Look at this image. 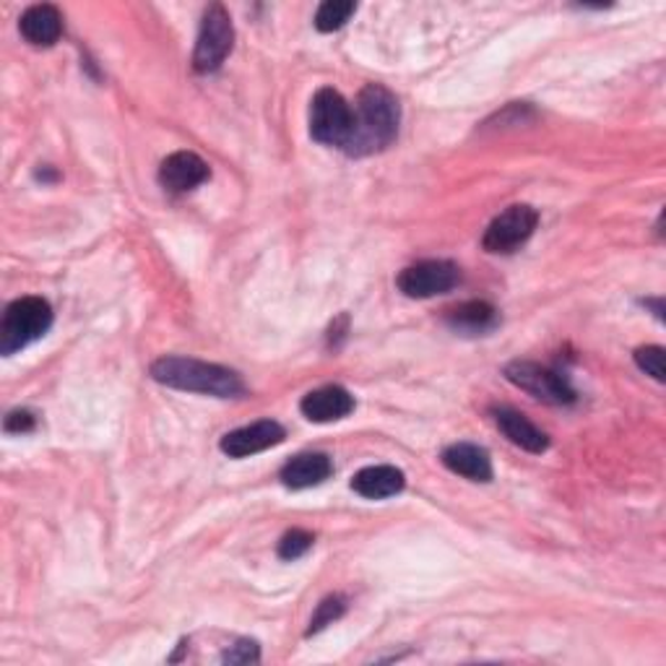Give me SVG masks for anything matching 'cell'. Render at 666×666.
I'll list each match as a JSON object with an SVG mask.
<instances>
[{"label":"cell","mask_w":666,"mask_h":666,"mask_svg":"<svg viewBox=\"0 0 666 666\" xmlns=\"http://www.w3.org/2000/svg\"><path fill=\"white\" fill-rule=\"evenodd\" d=\"M443 466L469 481H493V458L474 443H454L443 450Z\"/></svg>","instance_id":"14"},{"label":"cell","mask_w":666,"mask_h":666,"mask_svg":"<svg viewBox=\"0 0 666 666\" xmlns=\"http://www.w3.org/2000/svg\"><path fill=\"white\" fill-rule=\"evenodd\" d=\"M19 32L34 48H52L63 34V17L56 6L40 3L21 13Z\"/></svg>","instance_id":"13"},{"label":"cell","mask_w":666,"mask_h":666,"mask_svg":"<svg viewBox=\"0 0 666 666\" xmlns=\"http://www.w3.org/2000/svg\"><path fill=\"white\" fill-rule=\"evenodd\" d=\"M446 324L454 328L456 334H466V336L487 334L497 326V310L485 300H471L458 305L454 310H448Z\"/></svg>","instance_id":"17"},{"label":"cell","mask_w":666,"mask_h":666,"mask_svg":"<svg viewBox=\"0 0 666 666\" xmlns=\"http://www.w3.org/2000/svg\"><path fill=\"white\" fill-rule=\"evenodd\" d=\"M355 11L357 3H351V0H326L316 13V29L324 34L339 32V29L355 17Z\"/></svg>","instance_id":"18"},{"label":"cell","mask_w":666,"mask_h":666,"mask_svg":"<svg viewBox=\"0 0 666 666\" xmlns=\"http://www.w3.org/2000/svg\"><path fill=\"white\" fill-rule=\"evenodd\" d=\"M495 425L500 427V433L508 438L513 446H518L526 454H545L549 448V438L539 430L531 419H526L520 411L510 407H495L493 409Z\"/></svg>","instance_id":"12"},{"label":"cell","mask_w":666,"mask_h":666,"mask_svg":"<svg viewBox=\"0 0 666 666\" xmlns=\"http://www.w3.org/2000/svg\"><path fill=\"white\" fill-rule=\"evenodd\" d=\"M347 328H349V318H347V316H341V318L336 320V324L331 326V334H328V344H331L334 349H339V347H341V341L347 339Z\"/></svg>","instance_id":"24"},{"label":"cell","mask_w":666,"mask_h":666,"mask_svg":"<svg viewBox=\"0 0 666 666\" xmlns=\"http://www.w3.org/2000/svg\"><path fill=\"white\" fill-rule=\"evenodd\" d=\"M316 545V537H312L310 531H305V528H292V531H287L285 537L279 541V557L281 560H300L310 553V547Z\"/></svg>","instance_id":"19"},{"label":"cell","mask_w":666,"mask_h":666,"mask_svg":"<svg viewBox=\"0 0 666 666\" xmlns=\"http://www.w3.org/2000/svg\"><path fill=\"white\" fill-rule=\"evenodd\" d=\"M209 165L193 151H175L159 167V182L172 193H188L209 180Z\"/></svg>","instance_id":"10"},{"label":"cell","mask_w":666,"mask_h":666,"mask_svg":"<svg viewBox=\"0 0 666 666\" xmlns=\"http://www.w3.org/2000/svg\"><path fill=\"white\" fill-rule=\"evenodd\" d=\"M344 612H347V599L344 596H328V599H324L318 604L316 615L310 617V627H308V635H316L320 630H326L328 625H334L336 619L344 617Z\"/></svg>","instance_id":"20"},{"label":"cell","mask_w":666,"mask_h":666,"mask_svg":"<svg viewBox=\"0 0 666 666\" xmlns=\"http://www.w3.org/2000/svg\"><path fill=\"white\" fill-rule=\"evenodd\" d=\"M404 485H407L404 471L388 464L365 466L362 471H357L355 477H351V489H355L357 495H362L365 500H386V497L401 493Z\"/></svg>","instance_id":"15"},{"label":"cell","mask_w":666,"mask_h":666,"mask_svg":"<svg viewBox=\"0 0 666 666\" xmlns=\"http://www.w3.org/2000/svg\"><path fill=\"white\" fill-rule=\"evenodd\" d=\"M151 378L167 388L213 398H235L245 390L242 378L235 370L213 362H201V359L193 357L157 359V362L151 365Z\"/></svg>","instance_id":"2"},{"label":"cell","mask_w":666,"mask_h":666,"mask_svg":"<svg viewBox=\"0 0 666 666\" xmlns=\"http://www.w3.org/2000/svg\"><path fill=\"white\" fill-rule=\"evenodd\" d=\"M635 365L650 378L662 382L664 380V349L662 347H640L635 351Z\"/></svg>","instance_id":"21"},{"label":"cell","mask_w":666,"mask_h":666,"mask_svg":"<svg viewBox=\"0 0 666 666\" xmlns=\"http://www.w3.org/2000/svg\"><path fill=\"white\" fill-rule=\"evenodd\" d=\"M505 378H508L513 386L526 390L539 401L553 404V407H568V404L576 401V390L568 382V378H563L560 372L549 370V367H541L537 362H526V359H518V362H510L505 367Z\"/></svg>","instance_id":"6"},{"label":"cell","mask_w":666,"mask_h":666,"mask_svg":"<svg viewBox=\"0 0 666 666\" xmlns=\"http://www.w3.org/2000/svg\"><path fill=\"white\" fill-rule=\"evenodd\" d=\"M461 281V269L454 260H419L398 274L396 285L411 300H430L446 295Z\"/></svg>","instance_id":"7"},{"label":"cell","mask_w":666,"mask_h":666,"mask_svg":"<svg viewBox=\"0 0 666 666\" xmlns=\"http://www.w3.org/2000/svg\"><path fill=\"white\" fill-rule=\"evenodd\" d=\"M351 122H355V110H351L347 99L336 89H320L310 102V136L312 141L324 143V147L344 149Z\"/></svg>","instance_id":"4"},{"label":"cell","mask_w":666,"mask_h":666,"mask_svg":"<svg viewBox=\"0 0 666 666\" xmlns=\"http://www.w3.org/2000/svg\"><path fill=\"white\" fill-rule=\"evenodd\" d=\"M398 122H401L398 99L380 83H367L357 97L355 122H351V133L344 143V155L367 157L388 149L396 141Z\"/></svg>","instance_id":"1"},{"label":"cell","mask_w":666,"mask_h":666,"mask_svg":"<svg viewBox=\"0 0 666 666\" xmlns=\"http://www.w3.org/2000/svg\"><path fill=\"white\" fill-rule=\"evenodd\" d=\"M285 438L287 430L279 423H274V419H260V423L245 425L240 430L227 433L225 438H221L219 448L221 454L229 458H248L279 446V443H285Z\"/></svg>","instance_id":"9"},{"label":"cell","mask_w":666,"mask_h":666,"mask_svg":"<svg viewBox=\"0 0 666 666\" xmlns=\"http://www.w3.org/2000/svg\"><path fill=\"white\" fill-rule=\"evenodd\" d=\"M258 658H260L258 643L242 638V640H237L225 656H221V662L225 664H252V662H258Z\"/></svg>","instance_id":"22"},{"label":"cell","mask_w":666,"mask_h":666,"mask_svg":"<svg viewBox=\"0 0 666 666\" xmlns=\"http://www.w3.org/2000/svg\"><path fill=\"white\" fill-rule=\"evenodd\" d=\"M334 474V464L326 454H300L292 461L285 464L279 479L289 489H308L318 487Z\"/></svg>","instance_id":"16"},{"label":"cell","mask_w":666,"mask_h":666,"mask_svg":"<svg viewBox=\"0 0 666 666\" xmlns=\"http://www.w3.org/2000/svg\"><path fill=\"white\" fill-rule=\"evenodd\" d=\"M539 225V211L528 203L508 206L500 217L493 219V225L485 229L481 237V248L487 252H513L520 245L528 242V237L534 235V229Z\"/></svg>","instance_id":"8"},{"label":"cell","mask_w":666,"mask_h":666,"mask_svg":"<svg viewBox=\"0 0 666 666\" xmlns=\"http://www.w3.org/2000/svg\"><path fill=\"white\" fill-rule=\"evenodd\" d=\"M34 427H37V417L27 409L11 411V415L6 417V423H3V430L11 433V435H27V433H32Z\"/></svg>","instance_id":"23"},{"label":"cell","mask_w":666,"mask_h":666,"mask_svg":"<svg viewBox=\"0 0 666 666\" xmlns=\"http://www.w3.org/2000/svg\"><path fill=\"white\" fill-rule=\"evenodd\" d=\"M52 326V308L42 297H19L3 312L0 324V351L6 357L17 355L29 344L42 339Z\"/></svg>","instance_id":"3"},{"label":"cell","mask_w":666,"mask_h":666,"mask_svg":"<svg viewBox=\"0 0 666 666\" xmlns=\"http://www.w3.org/2000/svg\"><path fill=\"white\" fill-rule=\"evenodd\" d=\"M300 411L310 423H339V419L349 417L351 411H355V396L341 386H324L318 390H310V394L302 398Z\"/></svg>","instance_id":"11"},{"label":"cell","mask_w":666,"mask_h":666,"mask_svg":"<svg viewBox=\"0 0 666 666\" xmlns=\"http://www.w3.org/2000/svg\"><path fill=\"white\" fill-rule=\"evenodd\" d=\"M232 44H235V27L227 9L219 3L209 6L203 13L201 32H198V40H196L193 68L198 73L219 71L229 52H232Z\"/></svg>","instance_id":"5"}]
</instances>
